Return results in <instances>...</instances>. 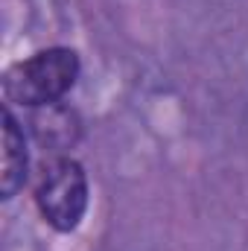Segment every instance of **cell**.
Wrapping results in <instances>:
<instances>
[{
  "label": "cell",
  "mask_w": 248,
  "mask_h": 251,
  "mask_svg": "<svg viewBox=\"0 0 248 251\" xmlns=\"http://www.w3.org/2000/svg\"><path fill=\"white\" fill-rule=\"evenodd\" d=\"M79 79V56L67 47H50L6 73V97L21 105H56Z\"/></svg>",
  "instance_id": "obj_1"
},
{
  "label": "cell",
  "mask_w": 248,
  "mask_h": 251,
  "mask_svg": "<svg viewBox=\"0 0 248 251\" xmlns=\"http://www.w3.org/2000/svg\"><path fill=\"white\" fill-rule=\"evenodd\" d=\"M3 199H12L26 181V143L12 111H3Z\"/></svg>",
  "instance_id": "obj_3"
},
{
  "label": "cell",
  "mask_w": 248,
  "mask_h": 251,
  "mask_svg": "<svg viewBox=\"0 0 248 251\" xmlns=\"http://www.w3.org/2000/svg\"><path fill=\"white\" fill-rule=\"evenodd\" d=\"M35 201L41 216L56 231H73L88 210V176L82 164L73 158L53 161L41 176Z\"/></svg>",
  "instance_id": "obj_2"
}]
</instances>
